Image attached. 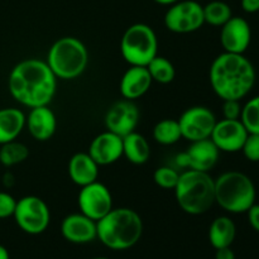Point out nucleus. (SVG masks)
Instances as JSON below:
<instances>
[{
  "label": "nucleus",
  "instance_id": "obj_1",
  "mask_svg": "<svg viewBox=\"0 0 259 259\" xmlns=\"http://www.w3.org/2000/svg\"><path fill=\"white\" fill-rule=\"evenodd\" d=\"M8 89L14 100L27 108L48 105L56 94L57 77L46 61L28 58L10 71Z\"/></svg>",
  "mask_w": 259,
  "mask_h": 259
},
{
  "label": "nucleus",
  "instance_id": "obj_2",
  "mask_svg": "<svg viewBox=\"0 0 259 259\" xmlns=\"http://www.w3.org/2000/svg\"><path fill=\"white\" fill-rule=\"evenodd\" d=\"M210 85L223 100L245 98L255 83V70L244 55L224 52L212 61L209 72Z\"/></svg>",
  "mask_w": 259,
  "mask_h": 259
},
{
  "label": "nucleus",
  "instance_id": "obj_3",
  "mask_svg": "<svg viewBox=\"0 0 259 259\" xmlns=\"http://www.w3.org/2000/svg\"><path fill=\"white\" fill-rule=\"evenodd\" d=\"M96 238L113 250L134 247L143 234V222L139 214L129 207L111 209L96 222Z\"/></svg>",
  "mask_w": 259,
  "mask_h": 259
},
{
  "label": "nucleus",
  "instance_id": "obj_4",
  "mask_svg": "<svg viewBox=\"0 0 259 259\" xmlns=\"http://www.w3.org/2000/svg\"><path fill=\"white\" fill-rule=\"evenodd\" d=\"M179 206L190 215H201L215 204V180L209 172L187 169L175 187Z\"/></svg>",
  "mask_w": 259,
  "mask_h": 259
},
{
  "label": "nucleus",
  "instance_id": "obj_5",
  "mask_svg": "<svg viewBox=\"0 0 259 259\" xmlns=\"http://www.w3.org/2000/svg\"><path fill=\"white\" fill-rule=\"evenodd\" d=\"M255 186L245 174L229 171L215 180V202L232 214L247 212L255 204Z\"/></svg>",
  "mask_w": 259,
  "mask_h": 259
},
{
  "label": "nucleus",
  "instance_id": "obj_6",
  "mask_svg": "<svg viewBox=\"0 0 259 259\" xmlns=\"http://www.w3.org/2000/svg\"><path fill=\"white\" fill-rule=\"evenodd\" d=\"M46 62L57 78L73 80L88 67V48L75 37L60 38L51 46Z\"/></svg>",
  "mask_w": 259,
  "mask_h": 259
},
{
  "label": "nucleus",
  "instance_id": "obj_7",
  "mask_svg": "<svg viewBox=\"0 0 259 259\" xmlns=\"http://www.w3.org/2000/svg\"><path fill=\"white\" fill-rule=\"evenodd\" d=\"M120 53L131 66H147L158 55V39L153 28L136 23L124 32Z\"/></svg>",
  "mask_w": 259,
  "mask_h": 259
},
{
  "label": "nucleus",
  "instance_id": "obj_8",
  "mask_svg": "<svg viewBox=\"0 0 259 259\" xmlns=\"http://www.w3.org/2000/svg\"><path fill=\"white\" fill-rule=\"evenodd\" d=\"M13 218L23 232L30 235H38L50 225L51 211L45 200L29 195L17 200Z\"/></svg>",
  "mask_w": 259,
  "mask_h": 259
},
{
  "label": "nucleus",
  "instance_id": "obj_9",
  "mask_svg": "<svg viewBox=\"0 0 259 259\" xmlns=\"http://www.w3.org/2000/svg\"><path fill=\"white\" fill-rule=\"evenodd\" d=\"M202 5L195 0H179L169 5L164 14V25L174 33H191L204 25Z\"/></svg>",
  "mask_w": 259,
  "mask_h": 259
},
{
  "label": "nucleus",
  "instance_id": "obj_10",
  "mask_svg": "<svg viewBox=\"0 0 259 259\" xmlns=\"http://www.w3.org/2000/svg\"><path fill=\"white\" fill-rule=\"evenodd\" d=\"M214 113L206 106H191L181 114L179 119L182 138L190 142L210 138L217 124Z\"/></svg>",
  "mask_w": 259,
  "mask_h": 259
},
{
  "label": "nucleus",
  "instance_id": "obj_11",
  "mask_svg": "<svg viewBox=\"0 0 259 259\" xmlns=\"http://www.w3.org/2000/svg\"><path fill=\"white\" fill-rule=\"evenodd\" d=\"M80 212L90 219L99 222L113 209V197L108 187L95 181L81 187L77 196Z\"/></svg>",
  "mask_w": 259,
  "mask_h": 259
},
{
  "label": "nucleus",
  "instance_id": "obj_12",
  "mask_svg": "<svg viewBox=\"0 0 259 259\" xmlns=\"http://www.w3.org/2000/svg\"><path fill=\"white\" fill-rule=\"evenodd\" d=\"M138 108L132 100H119L108 109L105 115V126L109 132L120 136L121 138L126 134L136 132L139 123Z\"/></svg>",
  "mask_w": 259,
  "mask_h": 259
},
{
  "label": "nucleus",
  "instance_id": "obj_13",
  "mask_svg": "<svg viewBox=\"0 0 259 259\" xmlns=\"http://www.w3.org/2000/svg\"><path fill=\"white\" fill-rule=\"evenodd\" d=\"M248 134L249 133L240 120L223 119L217 121L210 139L214 142L220 152L234 153L242 151Z\"/></svg>",
  "mask_w": 259,
  "mask_h": 259
},
{
  "label": "nucleus",
  "instance_id": "obj_14",
  "mask_svg": "<svg viewBox=\"0 0 259 259\" xmlns=\"http://www.w3.org/2000/svg\"><path fill=\"white\" fill-rule=\"evenodd\" d=\"M252 40V29L244 18L232 17L220 32V43L224 52L243 55L248 50Z\"/></svg>",
  "mask_w": 259,
  "mask_h": 259
},
{
  "label": "nucleus",
  "instance_id": "obj_15",
  "mask_svg": "<svg viewBox=\"0 0 259 259\" xmlns=\"http://www.w3.org/2000/svg\"><path fill=\"white\" fill-rule=\"evenodd\" d=\"M88 153L99 166L115 163L123 157V138L109 131L104 132L93 139Z\"/></svg>",
  "mask_w": 259,
  "mask_h": 259
},
{
  "label": "nucleus",
  "instance_id": "obj_16",
  "mask_svg": "<svg viewBox=\"0 0 259 259\" xmlns=\"http://www.w3.org/2000/svg\"><path fill=\"white\" fill-rule=\"evenodd\" d=\"M61 234L67 242L85 244L96 239V222L82 212L70 214L61 223Z\"/></svg>",
  "mask_w": 259,
  "mask_h": 259
},
{
  "label": "nucleus",
  "instance_id": "obj_17",
  "mask_svg": "<svg viewBox=\"0 0 259 259\" xmlns=\"http://www.w3.org/2000/svg\"><path fill=\"white\" fill-rule=\"evenodd\" d=\"M25 125L30 136L39 142H46L53 137L57 129V119L48 105L35 106L25 116Z\"/></svg>",
  "mask_w": 259,
  "mask_h": 259
},
{
  "label": "nucleus",
  "instance_id": "obj_18",
  "mask_svg": "<svg viewBox=\"0 0 259 259\" xmlns=\"http://www.w3.org/2000/svg\"><path fill=\"white\" fill-rule=\"evenodd\" d=\"M189 168L201 172H209L219 161L220 151L210 138L191 142L186 151Z\"/></svg>",
  "mask_w": 259,
  "mask_h": 259
},
{
  "label": "nucleus",
  "instance_id": "obj_19",
  "mask_svg": "<svg viewBox=\"0 0 259 259\" xmlns=\"http://www.w3.org/2000/svg\"><path fill=\"white\" fill-rule=\"evenodd\" d=\"M152 80L146 66H131L124 72L119 83L121 96L126 100H134L143 96L151 88Z\"/></svg>",
  "mask_w": 259,
  "mask_h": 259
},
{
  "label": "nucleus",
  "instance_id": "obj_20",
  "mask_svg": "<svg viewBox=\"0 0 259 259\" xmlns=\"http://www.w3.org/2000/svg\"><path fill=\"white\" fill-rule=\"evenodd\" d=\"M68 176L77 186H86L98 181L99 164L91 158L89 153H76L68 162Z\"/></svg>",
  "mask_w": 259,
  "mask_h": 259
},
{
  "label": "nucleus",
  "instance_id": "obj_21",
  "mask_svg": "<svg viewBox=\"0 0 259 259\" xmlns=\"http://www.w3.org/2000/svg\"><path fill=\"white\" fill-rule=\"evenodd\" d=\"M25 126V115L20 109H0V146L15 141Z\"/></svg>",
  "mask_w": 259,
  "mask_h": 259
},
{
  "label": "nucleus",
  "instance_id": "obj_22",
  "mask_svg": "<svg viewBox=\"0 0 259 259\" xmlns=\"http://www.w3.org/2000/svg\"><path fill=\"white\" fill-rule=\"evenodd\" d=\"M123 156L133 164H144L151 157V146L142 134L137 132L123 137Z\"/></svg>",
  "mask_w": 259,
  "mask_h": 259
},
{
  "label": "nucleus",
  "instance_id": "obj_23",
  "mask_svg": "<svg viewBox=\"0 0 259 259\" xmlns=\"http://www.w3.org/2000/svg\"><path fill=\"white\" fill-rule=\"evenodd\" d=\"M237 235V227L229 217H218L209 228L210 244L215 248L230 247Z\"/></svg>",
  "mask_w": 259,
  "mask_h": 259
},
{
  "label": "nucleus",
  "instance_id": "obj_24",
  "mask_svg": "<svg viewBox=\"0 0 259 259\" xmlns=\"http://www.w3.org/2000/svg\"><path fill=\"white\" fill-rule=\"evenodd\" d=\"M153 138L162 146H172L182 138L179 120L163 119L158 121L153 128Z\"/></svg>",
  "mask_w": 259,
  "mask_h": 259
},
{
  "label": "nucleus",
  "instance_id": "obj_25",
  "mask_svg": "<svg viewBox=\"0 0 259 259\" xmlns=\"http://www.w3.org/2000/svg\"><path fill=\"white\" fill-rule=\"evenodd\" d=\"M29 156V149L20 142L12 141L0 147V163L5 167H12L24 162Z\"/></svg>",
  "mask_w": 259,
  "mask_h": 259
},
{
  "label": "nucleus",
  "instance_id": "obj_26",
  "mask_svg": "<svg viewBox=\"0 0 259 259\" xmlns=\"http://www.w3.org/2000/svg\"><path fill=\"white\" fill-rule=\"evenodd\" d=\"M202 10H204L205 23L214 27H222L233 17L232 8L227 3L220 0L207 3L205 7H202Z\"/></svg>",
  "mask_w": 259,
  "mask_h": 259
},
{
  "label": "nucleus",
  "instance_id": "obj_27",
  "mask_svg": "<svg viewBox=\"0 0 259 259\" xmlns=\"http://www.w3.org/2000/svg\"><path fill=\"white\" fill-rule=\"evenodd\" d=\"M146 67L148 68L152 80L159 83H164V85L172 82L175 76H176V70H175L171 61L158 55Z\"/></svg>",
  "mask_w": 259,
  "mask_h": 259
},
{
  "label": "nucleus",
  "instance_id": "obj_28",
  "mask_svg": "<svg viewBox=\"0 0 259 259\" xmlns=\"http://www.w3.org/2000/svg\"><path fill=\"white\" fill-rule=\"evenodd\" d=\"M240 121L248 133L259 134V95L248 100L243 106Z\"/></svg>",
  "mask_w": 259,
  "mask_h": 259
},
{
  "label": "nucleus",
  "instance_id": "obj_29",
  "mask_svg": "<svg viewBox=\"0 0 259 259\" xmlns=\"http://www.w3.org/2000/svg\"><path fill=\"white\" fill-rule=\"evenodd\" d=\"M180 174L177 169L172 168L168 166H162L154 171L153 174V181L157 186L162 187V189L174 190L176 187L177 182H179Z\"/></svg>",
  "mask_w": 259,
  "mask_h": 259
},
{
  "label": "nucleus",
  "instance_id": "obj_30",
  "mask_svg": "<svg viewBox=\"0 0 259 259\" xmlns=\"http://www.w3.org/2000/svg\"><path fill=\"white\" fill-rule=\"evenodd\" d=\"M242 152L248 161L259 162V134H248Z\"/></svg>",
  "mask_w": 259,
  "mask_h": 259
},
{
  "label": "nucleus",
  "instance_id": "obj_31",
  "mask_svg": "<svg viewBox=\"0 0 259 259\" xmlns=\"http://www.w3.org/2000/svg\"><path fill=\"white\" fill-rule=\"evenodd\" d=\"M17 205V200L10 194L0 191V219H7L13 217Z\"/></svg>",
  "mask_w": 259,
  "mask_h": 259
},
{
  "label": "nucleus",
  "instance_id": "obj_32",
  "mask_svg": "<svg viewBox=\"0 0 259 259\" xmlns=\"http://www.w3.org/2000/svg\"><path fill=\"white\" fill-rule=\"evenodd\" d=\"M239 101L240 100H224V104H223V115H224V119L240 120L243 106L240 105Z\"/></svg>",
  "mask_w": 259,
  "mask_h": 259
},
{
  "label": "nucleus",
  "instance_id": "obj_33",
  "mask_svg": "<svg viewBox=\"0 0 259 259\" xmlns=\"http://www.w3.org/2000/svg\"><path fill=\"white\" fill-rule=\"evenodd\" d=\"M247 214L250 227L259 233V204H253L247 211Z\"/></svg>",
  "mask_w": 259,
  "mask_h": 259
},
{
  "label": "nucleus",
  "instance_id": "obj_34",
  "mask_svg": "<svg viewBox=\"0 0 259 259\" xmlns=\"http://www.w3.org/2000/svg\"><path fill=\"white\" fill-rule=\"evenodd\" d=\"M242 8L247 13H257L259 12V0H242L240 2Z\"/></svg>",
  "mask_w": 259,
  "mask_h": 259
},
{
  "label": "nucleus",
  "instance_id": "obj_35",
  "mask_svg": "<svg viewBox=\"0 0 259 259\" xmlns=\"http://www.w3.org/2000/svg\"><path fill=\"white\" fill-rule=\"evenodd\" d=\"M215 259H235V254L230 247L219 248L215 253Z\"/></svg>",
  "mask_w": 259,
  "mask_h": 259
},
{
  "label": "nucleus",
  "instance_id": "obj_36",
  "mask_svg": "<svg viewBox=\"0 0 259 259\" xmlns=\"http://www.w3.org/2000/svg\"><path fill=\"white\" fill-rule=\"evenodd\" d=\"M176 164L181 168H189V158H187L186 152L177 154L176 156Z\"/></svg>",
  "mask_w": 259,
  "mask_h": 259
},
{
  "label": "nucleus",
  "instance_id": "obj_37",
  "mask_svg": "<svg viewBox=\"0 0 259 259\" xmlns=\"http://www.w3.org/2000/svg\"><path fill=\"white\" fill-rule=\"evenodd\" d=\"M14 184H15L14 175H13L12 172H5V174L3 175V185H4L5 187H8V189H10Z\"/></svg>",
  "mask_w": 259,
  "mask_h": 259
},
{
  "label": "nucleus",
  "instance_id": "obj_38",
  "mask_svg": "<svg viewBox=\"0 0 259 259\" xmlns=\"http://www.w3.org/2000/svg\"><path fill=\"white\" fill-rule=\"evenodd\" d=\"M0 259H10L9 257V252L5 247L0 245Z\"/></svg>",
  "mask_w": 259,
  "mask_h": 259
},
{
  "label": "nucleus",
  "instance_id": "obj_39",
  "mask_svg": "<svg viewBox=\"0 0 259 259\" xmlns=\"http://www.w3.org/2000/svg\"><path fill=\"white\" fill-rule=\"evenodd\" d=\"M157 4H161V5H172L175 3H177L179 0H154Z\"/></svg>",
  "mask_w": 259,
  "mask_h": 259
},
{
  "label": "nucleus",
  "instance_id": "obj_40",
  "mask_svg": "<svg viewBox=\"0 0 259 259\" xmlns=\"http://www.w3.org/2000/svg\"><path fill=\"white\" fill-rule=\"evenodd\" d=\"M90 259H109V258H105V257H95V258H90Z\"/></svg>",
  "mask_w": 259,
  "mask_h": 259
}]
</instances>
